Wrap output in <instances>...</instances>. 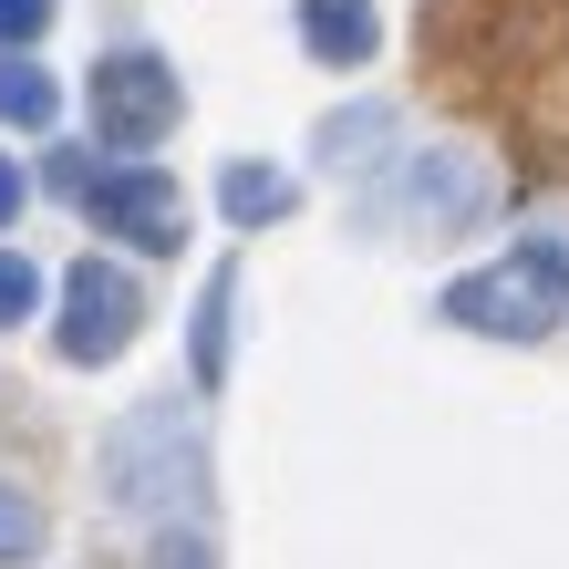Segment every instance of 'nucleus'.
I'll return each instance as SVG.
<instances>
[{"instance_id":"obj_1","label":"nucleus","mask_w":569,"mask_h":569,"mask_svg":"<svg viewBox=\"0 0 569 569\" xmlns=\"http://www.w3.org/2000/svg\"><path fill=\"white\" fill-rule=\"evenodd\" d=\"M559 311H569V259H559V249H518V259L466 270V280L446 290V321L497 331V342H539Z\"/></svg>"},{"instance_id":"obj_2","label":"nucleus","mask_w":569,"mask_h":569,"mask_svg":"<svg viewBox=\"0 0 569 569\" xmlns=\"http://www.w3.org/2000/svg\"><path fill=\"white\" fill-rule=\"evenodd\" d=\"M104 497L114 508H177L197 497V415L187 405H146L104 435Z\"/></svg>"},{"instance_id":"obj_3","label":"nucleus","mask_w":569,"mask_h":569,"mask_svg":"<svg viewBox=\"0 0 569 569\" xmlns=\"http://www.w3.org/2000/svg\"><path fill=\"white\" fill-rule=\"evenodd\" d=\"M177 114H187V83H177L166 52H104L93 62V136L114 156H146Z\"/></svg>"},{"instance_id":"obj_4","label":"nucleus","mask_w":569,"mask_h":569,"mask_svg":"<svg viewBox=\"0 0 569 569\" xmlns=\"http://www.w3.org/2000/svg\"><path fill=\"white\" fill-rule=\"evenodd\" d=\"M136 321H146V290L136 270H114V259H73L62 270V362H114L124 342H136Z\"/></svg>"},{"instance_id":"obj_5","label":"nucleus","mask_w":569,"mask_h":569,"mask_svg":"<svg viewBox=\"0 0 569 569\" xmlns=\"http://www.w3.org/2000/svg\"><path fill=\"white\" fill-rule=\"evenodd\" d=\"M83 218L104 228V239H136L146 259L187 249V197H177V177H156V166H114V177H93L83 187Z\"/></svg>"},{"instance_id":"obj_6","label":"nucleus","mask_w":569,"mask_h":569,"mask_svg":"<svg viewBox=\"0 0 569 569\" xmlns=\"http://www.w3.org/2000/svg\"><path fill=\"white\" fill-rule=\"evenodd\" d=\"M300 42H311V62H331V73H362L383 42L373 0H300Z\"/></svg>"},{"instance_id":"obj_7","label":"nucleus","mask_w":569,"mask_h":569,"mask_svg":"<svg viewBox=\"0 0 569 569\" xmlns=\"http://www.w3.org/2000/svg\"><path fill=\"white\" fill-rule=\"evenodd\" d=\"M218 208L239 218V228H270V218L300 208V187L280 177V166H228V177H218Z\"/></svg>"},{"instance_id":"obj_8","label":"nucleus","mask_w":569,"mask_h":569,"mask_svg":"<svg viewBox=\"0 0 569 569\" xmlns=\"http://www.w3.org/2000/svg\"><path fill=\"white\" fill-rule=\"evenodd\" d=\"M62 114V93L42 62H21V52H0V124H21V136H42V124Z\"/></svg>"},{"instance_id":"obj_9","label":"nucleus","mask_w":569,"mask_h":569,"mask_svg":"<svg viewBox=\"0 0 569 569\" xmlns=\"http://www.w3.org/2000/svg\"><path fill=\"white\" fill-rule=\"evenodd\" d=\"M228 300H239V270H218V280H208V311H197V383H218V373H228Z\"/></svg>"},{"instance_id":"obj_10","label":"nucleus","mask_w":569,"mask_h":569,"mask_svg":"<svg viewBox=\"0 0 569 569\" xmlns=\"http://www.w3.org/2000/svg\"><path fill=\"white\" fill-rule=\"evenodd\" d=\"M31 311H42V270H31L21 249H0V331H21Z\"/></svg>"},{"instance_id":"obj_11","label":"nucleus","mask_w":569,"mask_h":569,"mask_svg":"<svg viewBox=\"0 0 569 569\" xmlns=\"http://www.w3.org/2000/svg\"><path fill=\"white\" fill-rule=\"evenodd\" d=\"M31 549H42V508L21 487H0V559H31Z\"/></svg>"},{"instance_id":"obj_12","label":"nucleus","mask_w":569,"mask_h":569,"mask_svg":"<svg viewBox=\"0 0 569 569\" xmlns=\"http://www.w3.org/2000/svg\"><path fill=\"white\" fill-rule=\"evenodd\" d=\"M42 21H52V0H0V52H11V42H42Z\"/></svg>"},{"instance_id":"obj_13","label":"nucleus","mask_w":569,"mask_h":569,"mask_svg":"<svg viewBox=\"0 0 569 569\" xmlns=\"http://www.w3.org/2000/svg\"><path fill=\"white\" fill-rule=\"evenodd\" d=\"M146 569H218V559L197 549V539H156V559H146Z\"/></svg>"},{"instance_id":"obj_14","label":"nucleus","mask_w":569,"mask_h":569,"mask_svg":"<svg viewBox=\"0 0 569 569\" xmlns=\"http://www.w3.org/2000/svg\"><path fill=\"white\" fill-rule=\"evenodd\" d=\"M21 218V156H0V228Z\"/></svg>"}]
</instances>
